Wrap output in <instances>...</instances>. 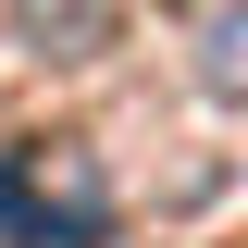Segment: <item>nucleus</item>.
<instances>
[{
  "label": "nucleus",
  "mask_w": 248,
  "mask_h": 248,
  "mask_svg": "<svg viewBox=\"0 0 248 248\" xmlns=\"http://www.w3.org/2000/svg\"><path fill=\"white\" fill-rule=\"evenodd\" d=\"M99 236H112V174L87 137L0 149V248H99Z\"/></svg>",
  "instance_id": "obj_1"
},
{
  "label": "nucleus",
  "mask_w": 248,
  "mask_h": 248,
  "mask_svg": "<svg viewBox=\"0 0 248 248\" xmlns=\"http://www.w3.org/2000/svg\"><path fill=\"white\" fill-rule=\"evenodd\" d=\"M199 87L248 99V0H211V13H199Z\"/></svg>",
  "instance_id": "obj_2"
},
{
  "label": "nucleus",
  "mask_w": 248,
  "mask_h": 248,
  "mask_svg": "<svg viewBox=\"0 0 248 248\" xmlns=\"http://www.w3.org/2000/svg\"><path fill=\"white\" fill-rule=\"evenodd\" d=\"M25 37L50 62H87L99 37H112V0H25Z\"/></svg>",
  "instance_id": "obj_3"
}]
</instances>
